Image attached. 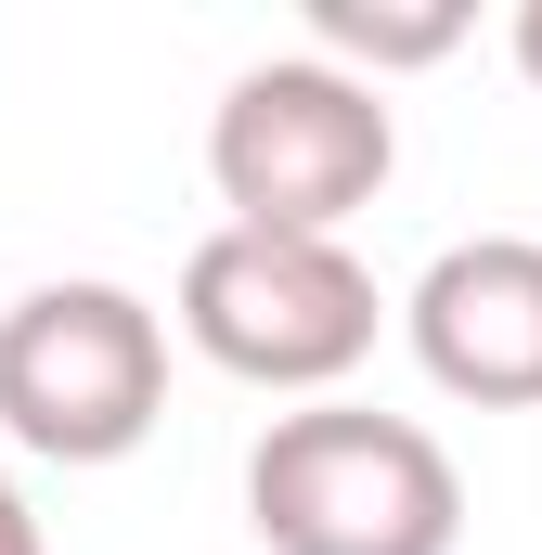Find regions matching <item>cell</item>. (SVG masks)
<instances>
[{
	"label": "cell",
	"instance_id": "cell-7",
	"mask_svg": "<svg viewBox=\"0 0 542 555\" xmlns=\"http://www.w3.org/2000/svg\"><path fill=\"white\" fill-rule=\"evenodd\" d=\"M0 555H52V543H39V517H26V491H13V478H0Z\"/></svg>",
	"mask_w": 542,
	"mask_h": 555
},
{
	"label": "cell",
	"instance_id": "cell-4",
	"mask_svg": "<svg viewBox=\"0 0 542 555\" xmlns=\"http://www.w3.org/2000/svg\"><path fill=\"white\" fill-rule=\"evenodd\" d=\"M375 323H388V297L349 259V233H233L220 220L181 259V336L246 388L323 401L336 375L375 362Z\"/></svg>",
	"mask_w": 542,
	"mask_h": 555
},
{
	"label": "cell",
	"instance_id": "cell-3",
	"mask_svg": "<svg viewBox=\"0 0 542 555\" xmlns=\"http://www.w3.org/2000/svg\"><path fill=\"white\" fill-rule=\"evenodd\" d=\"M401 168L388 91L336 78L323 52H271L220 91L207 117V181L233 207V233H349Z\"/></svg>",
	"mask_w": 542,
	"mask_h": 555
},
{
	"label": "cell",
	"instance_id": "cell-2",
	"mask_svg": "<svg viewBox=\"0 0 542 555\" xmlns=\"http://www.w3.org/2000/svg\"><path fill=\"white\" fill-rule=\"evenodd\" d=\"M168 414V323L104 272L26 284L0 310V426L39 465H130Z\"/></svg>",
	"mask_w": 542,
	"mask_h": 555
},
{
	"label": "cell",
	"instance_id": "cell-8",
	"mask_svg": "<svg viewBox=\"0 0 542 555\" xmlns=\"http://www.w3.org/2000/svg\"><path fill=\"white\" fill-rule=\"evenodd\" d=\"M517 78L542 91V0H517Z\"/></svg>",
	"mask_w": 542,
	"mask_h": 555
},
{
	"label": "cell",
	"instance_id": "cell-1",
	"mask_svg": "<svg viewBox=\"0 0 542 555\" xmlns=\"http://www.w3.org/2000/svg\"><path fill=\"white\" fill-rule=\"evenodd\" d=\"M246 530L271 555H452L465 465L413 414L310 401V414H271L246 452Z\"/></svg>",
	"mask_w": 542,
	"mask_h": 555
},
{
	"label": "cell",
	"instance_id": "cell-5",
	"mask_svg": "<svg viewBox=\"0 0 542 555\" xmlns=\"http://www.w3.org/2000/svg\"><path fill=\"white\" fill-rule=\"evenodd\" d=\"M401 336L426 362V388H452L478 414H530L542 401V233L439 246L401 297Z\"/></svg>",
	"mask_w": 542,
	"mask_h": 555
},
{
	"label": "cell",
	"instance_id": "cell-6",
	"mask_svg": "<svg viewBox=\"0 0 542 555\" xmlns=\"http://www.w3.org/2000/svg\"><path fill=\"white\" fill-rule=\"evenodd\" d=\"M465 39V0H310V52L362 91H388L413 65H439Z\"/></svg>",
	"mask_w": 542,
	"mask_h": 555
}]
</instances>
